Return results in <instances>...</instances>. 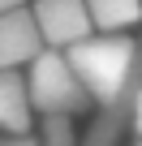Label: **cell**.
Listing matches in <instances>:
<instances>
[{
	"label": "cell",
	"instance_id": "cell-12",
	"mask_svg": "<svg viewBox=\"0 0 142 146\" xmlns=\"http://www.w3.org/2000/svg\"><path fill=\"white\" fill-rule=\"evenodd\" d=\"M138 146H142V142H138Z\"/></svg>",
	"mask_w": 142,
	"mask_h": 146
},
{
	"label": "cell",
	"instance_id": "cell-1",
	"mask_svg": "<svg viewBox=\"0 0 142 146\" xmlns=\"http://www.w3.org/2000/svg\"><path fill=\"white\" fill-rule=\"evenodd\" d=\"M65 60L78 73V82L86 86V95L99 103V112H108L121 103V95L129 86V73L138 64V43L129 35H91L86 43L69 47Z\"/></svg>",
	"mask_w": 142,
	"mask_h": 146
},
{
	"label": "cell",
	"instance_id": "cell-11",
	"mask_svg": "<svg viewBox=\"0 0 142 146\" xmlns=\"http://www.w3.org/2000/svg\"><path fill=\"white\" fill-rule=\"evenodd\" d=\"M133 129L142 133V99H138V108H133Z\"/></svg>",
	"mask_w": 142,
	"mask_h": 146
},
{
	"label": "cell",
	"instance_id": "cell-4",
	"mask_svg": "<svg viewBox=\"0 0 142 146\" xmlns=\"http://www.w3.org/2000/svg\"><path fill=\"white\" fill-rule=\"evenodd\" d=\"M43 52H47V43H43L35 9H13V13L0 17V69L35 64Z\"/></svg>",
	"mask_w": 142,
	"mask_h": 146
},
{
	"label": "cell",
	"instance_id": "cell-2",
	"mask_svg": "<svg viewBox=\"0 0 142 146\" xmlns=\"http://www.w3.org/2000/svg\"><path fill=\"white\" fill-rule=\"evenodd\" d=\"M26 82H30V103L43 116H73V112H86L95 103L86 95V86L78 82V73L69 69L65 52H52V47L30 64Z\"/></svg>",
	"mask_w": 142,
	"mask_h": 146
},
{
	"label": "cell",
	"instance_id": "cell-5",
	"mask_svg": "<svg viewBox=\"0 0 142 146\" xmlns=\"http://www.w3.org/2000/svg\"><path fill=\"white\" fill-rule=\"evenodd\" d=\"M138 99H142V39H138V64H133V73H129V86H125L121 103L108 108V112H99V120L91 125V133H86L82 146H121V133L133 125Z\"/></svg>",
	"mask_w": 142,
	"mask_h": 146
},
{
	"label": "cell",
	"instance_id": "cell-3",
	"mask_svg": "<svg viewBox=\"0 0 142 146\" xmlns=\"http://www.w3.org/2000/svg\"><path fill=\"white\" fill-rule=\"evenodd\" d=\"M35 17L52 52H69L95 35V17L86 9V0H35Z\"/></svg>",
	"mask_w": 142,
	"mask_h": 146
},
{
	"label": "cell",
	"instance_id": "cell-8",
	"mask_svg": "<svg viewBox=\"0 0 142 146\" xmlns=\"http://www.w3.org/2000/svg\"><path fill=\"white\" fill-rule=\"evenodd\" d=\"M43 146H78L69 116H43Z\"/></svg>",
	"mask_w": 142,
	"mask_h": 146
},
{
	"label": "cell",
	"instance_id": "cell-10",
	"mask_svg": "<svg viewBox=\"0 0 142 146\" xmlns=\"http://www.w3.org/2000/svg\"><path fill=\"white\" fill-rule=\"evenodd\" d=\"M0 146H39L35 137H9V142H0Z\"/></svg>",
	"mask_w": 142,
	"mask_h": 146
},
{
	"label": "cell",
	"instance_id": "cell-6",
	"mask_svg": "<svg viewBox=\"0 0 142 146\" xmlns=\"http://www.w3.org/2000/svg\"><path fill=\"white\" fill-rule=\"evenodd\" d=\"M30 82L22 78L17 69H0V129L26 137L30 133Z\"/></svg>",
	"mask_w": 142,
	"mask_h": 146
},
{
	"label": "cell",
	"instance_id": "cell-9",
	"mask_svg": "<svg viewBox=\"0 0 142 146\" xmlns=\"http://www.w3.org/2000/svg\"><path fill=\"white\" fill-rule=\"evenodd\" d=\"M13 9H26V0H0V17L13 13Z\"/></svg>",
	"mask_w": 142,
	"mask_h": 146
},
{
	"label": "cell",
	"instance_id": "cell-7",
	"mask_svg": "<svg viewBox=\"0 0 142 146\" xmlns=\"http://www.w3.org/2000/svg\"><path fill=\"white\" fill-rule=\"evenodd\" d=\"M86 9L95 17V30L103 35H121L142 22V0H86Z\"/></svg>",
	"mask_w": 142,
	"mask_h": 146
}]
</instances>
